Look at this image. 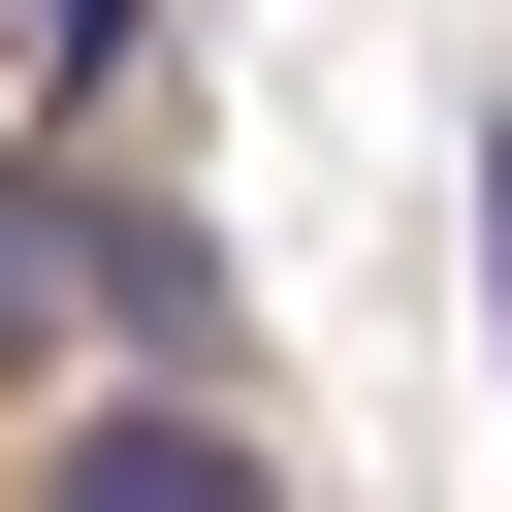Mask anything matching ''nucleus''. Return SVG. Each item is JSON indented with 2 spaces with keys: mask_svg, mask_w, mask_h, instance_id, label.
Wrapping results in <instances>:
<instances>
[{
  "mask_svg": "<svg viewBox=\"0 0 512 512\" xmlns=\"http://www.w3.org/2000/svg\"><path fill=\"white\" fill-rule=\"evenodd\" d=\"M32 512H288V480H256V448H224V416H192V384H96V416H64V480H32Z\"/></svg>",
  "mask_w": 512,
  "mask_h": 512,
  "instance_id": "f257e3e1",
  "label": "nucleus"
},
{
  "mask_svg": "<svg viewBox=\"0 0 512 512\" xmlns=\"http://www.w3.org/2000/svg\"><path fill=\"white\" fill-rule=\"evenodd\" d=\"M480 352H512V128H480Z\"/></svg>",
  "mask_w": 512,
  "mask_h": 512,
  "instance_id": "f03ea898",
  "label": "nucleus"
},
{
  "mask_svg": "<svg viewBox=\"0 0 512 512\" xmlns=\"http://www.w3.org/2000/svg\"><path fill=\"white\" fill-rule=\"evenodd\" d=\"M0 320H32V192H0Z\"/></svg>",
  "mask_w": 512,
  "mask_h": 512,
  "instance_id": "7ed1b4c3",
  "label": "nucleus"
}]
</instances>
